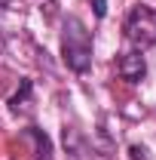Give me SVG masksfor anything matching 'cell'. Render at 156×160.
Listing matches in <instances>:
<instances>
[{
  "mask_svg": "<svg viewBox=\"0 0 156 160\" xmlns=\"http://www.w3.org/2000/svg\"><path fill=\"white\" fill-rule=\"evenodd\" d=\"M129 154H132V160H150V157H147V148H141V145H132Z\"/></svg>",
  "mask_w": 156,
  "mask_h": 160,
  "instance_id": "5b68a950",
  "label": "cell"
},
{
  "mask_svg": "<svg viewBox=\"0 0 156 160\" xmlns=\"http://www.w3.org/2000/svg\"><path fill=\"white\" fill-rule=\"evenodd\" d=\"M28 92H31V80H25V83H21V92L9 99V108H12V111H19V108H21V102L28 99Z\"/></svg>",
  "mask_w": 156,
  "mask_h": 160,
  "instance_id": "277c9868",
  "label": "cell"
},
{
  "mask_svg": "<svg viewBox=\"0 0 156 160\" xmlns=\"http://www.w3.org/2000/svg\"><path fill=\"white\" fill-rule=\"evenodd\" d=\"M92 3H95V16L104 19V16H107V3H104V0H92Z\"/></svg>",
  "mask_w": 156,
  "mask_h": 160,
  "instance_id": "8992f818",
  "label": "cell"
},
{
  "mask_svg": "<svg viewBox=\"0 0 156 160\" xmlns=\"http://www.w3.org/2000/svg\"><path fill=\"white\" fill-rule=\"evenodd\" d=\"M117 71L122 80H129V83H138V80H144V74H147V62H144V56H141V49H135V52H122L117 62Z\"/></svg>",
  "mask_w": 156,
  "mask_h": 160,
  "instance_id": "3957f363",
  "label": "cell"
},
{
  "mask_svg": "<svg viewBox=\"0 0 156 160\" xmlns=\"http://www.w3.org/2000/svg\"><path fill=\"white\" fill-rule=\"evenodd\" d=\"M61 59L74 74H86L92 68V34L77 16H67L61 28Z\"/></svg>",
  "mask_w": 156,
  "mask_h": 160,
  "instance_id": "6da1fadb",
  "label": "cell"
},
{
  "mask_svg": "<svg viewBox=\"0 0 156 160\" xmlns=\"http://www.w3.org/2000/svg\"><path fill=\"white\" fill-rule=\"evenodd\" d=\"M122 31H126V40L135 49H150V46H156V9L153 6H144V3L132 6V12L126 16Z\"/></svg>",
  "mask_w": 156,
  "mask_h": 160,
  "instance_id": "7a4b0ae2",
  "label": "cell"
}]
</instances>
